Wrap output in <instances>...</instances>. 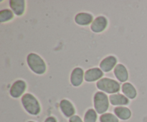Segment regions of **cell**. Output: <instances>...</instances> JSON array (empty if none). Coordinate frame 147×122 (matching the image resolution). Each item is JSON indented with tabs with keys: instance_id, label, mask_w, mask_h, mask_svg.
<instances>
[{
	"instance_id": "277c9868",
	"label": "cell",
	"mask_w": 147,
	"mask_h": 122,
	"mask_svg": "<svg viewBox=\"0 0 147 122\" xmlns=\"http://www.w3.org/2000/svg\"><path fill=\"white\" fill-rule=\"evenodd\" d=\"M93 103H94L95 109L99 114H103L109 109V97L103 92L98 91L95 93L94 98H93Z\"/></svg>"
},
{
	"instance_id": "9c48e42d",
	"label": "cell",
	"mask_w": 147,
	"mask_h": 122,
	"mask_svg": "<svg viewBox=\"0 0 147 122\" xmlns=\"http://www.w3.org/2000/svg\"><path fill=\"white\" fill-rule=\"evenodd\" d=\"M117 59L113 55L105 57L100 63V67L103 72H110L113 67H116Z\"/></svg>"
},
{
	"instance_id": "4fadbf2b",
	"label": "cell",
	"mask_w": 147,
	"mask_h": 122,
	"mask_svg": "<svg viewBox=\"0 0 147 122\" xmlns=\"http://www.w3.org/2000/svg\"><path fill=\"white\" fill-rule=\"evenodd\" d=\"M75 22L79 25H88L93 22V17L92 14L86 12H80L76 14Z\"/></svg>"
},
{
	"instance_id": "ac0fdd59",
	"label": "cell",
	"mask_w": 147,
	"mask_h": 122,
	"mask_svg": "<svg viewBox=\"0 0 147 122\" xmlns=\"http://www.w3.org/2000/svg\"><path fill=\"white\" fill-rule=\"evenodd\" d=\"M97 112L93 109H90L86 111L84 116V122H96Z\"/></svg>"
},
{
	"instance_id": "d6986e66",
	"label": "cell",
	"mask_w": 147,
	"mask_h": 122,
	"mask_svg": "<svg viewBox=\"0 0 147 122\" xmlns=\"http://www.w3.org/2000/svg\"><path fill=\"white\" fill-rule=\"evenodd\" d=\"M100 122H119V118L111 113H105L100 116Z\"/></svg>"
},
{
	"instance_id": "8fae6325",
	"label": "cell",
	"mask_w": 147,
	"mask_h": 122,
	"mask_svg": "<svg viewBox=\"0 0 147 122\" xmlns=\"http://www.w3.org/2000/svg\"><path fill=\"white\" fill-rule=\"evenodd\" d=\"M9 6L16 15L21 16L24 14L25 9V1L24 0H10Z\"/></svg>"
},
{
	"instance_id": "8992f818",
	"label": "cell",
	"mask_w": 147,
	"mask_h": 122,
	"mask_svg": "<svg viewBox=\"0 0 147 122\" xmlns=\"http://www.w3.org/2000/svg\"><path fill=\"white\" fill-rule=\"evenodd\" d=\"M108 25V20L103 16H99L96 17L92 22L90 29L96 33H99L106 30Z\"/></svg>"
},
{
	"instance_id": "9a60e30c",
	"label": "cell",
	"mask_w": 147,
	"mask_h": 122,
	"mask_svg": "<svg viewBox=\"0 0 147 122\" xmlns=\"http://www.w3.org/2000/svg\"><path fill=\"white\" fill-rule=\"evenodd\" d=\"M115 115L121 120H128L131 116V111L130 109L124 106H118L114 109Z\"/></svg>"
},
{
	"instance_id": "7402d4cb",
	"label": "cell",
	"mask_w": 147,
	"mask_h": 122,
	"mask_svg": "<svg viewBox=\"0 0 147 122\" xmlns=\"http://www.w3.org/2000/svg\"><path fill=\"white\" fill-rule=\"evenodd\" d=\"M28 122H34V121H28Z\"/></svg>"
},
{
	"instance_id": "5b68a950",
	"label": "cell",
	"mask_w": 147,
	"mask_h": 122,
	"mask_svg": "<svg viewBox=\"0 0 147 122\" xmlns=\"http://www.w3.org/2000/svg\"><path fill=\"white\" fill-rule=\"evenodd\" d=\"M26 83L22 80H18L14 82L10 88L9 93L13 98H19L23 94L25 90Z\"/></svg>"
},
{
	"instance_id": "5bb4252c",
	"label": "cell",
	"mask_w": 147,
	"mask_h": 122,
	"mask_svg": "<svg viewBox=\"0 0 147 122\" xmlns=\"http://www.w3.org/2000/svg\"><path fill=\"white\" fill-rule=\"evenodd\" d=\"M114 75L120 82H126L129 78L127 69L123 64H118L114 68Z\"/></svg>"
},
{
	"instance_id": "ffe728a7",
	"label": "cell",
	"mask_w": 147,
	"mask_h": 122,
	"mask_svg": "<svg viewBox=\"0 0 147 122\" xmlns=\"http://www.w3.org/2000/svg\"><path fill=\"white\" fill-rule=\"evenodd\" d=\"M69 122H84L82 121V119H80V116H77V115H74L73 116L70 118L69 119Z\"/></svg>"
},
{
	"instance_id": "e0dca14e",
	"label": "cell",
	"mask_w": 147,
	"mask_h": 122,
	"mask_svg": "<svg viewBox=\"0 0 147 122\" xmlns=\"http://www.w3.org/2000/svg\"><path fill=\"white\" fill-rule=\"evenodd\" d=\"M14 17V13L11 10L6 9L0 11V22H5L11 20Z\"/></svg>"
},
{
	"instance_id": "6da1fadb",
	"label": "cell",
	"mask_w": 147,
	"mask_h": 122,
	"mask_svg": "<svg viewBox=\"0 0 147 122\" xmlns=\"http://www.w3.org/2000/svg\"><path fill=\"white\" fill-rule=\"evenodd\" d=\"M22 103L27 113L31 115H38L40 113L41 108L38 100L31 93H25L22 97Z\"/></svg>"
},
{
	"instance_id": "52a82bcc",
	"label": "cell",
	"mask_w": 147,
	"mask_h": 122,
	"mask_svg": "<svg viewBox=\"0 0 147 122\" xmlns=\"http://www.w3.org/2000/svg\"><path fill=\"white\" fill-rule=\"evenodd\" d=\"M103 76V72L98 67H93L86 70L84 75V79L87 82H94L100 80Z\"/></svg>"
},
{
	"instance_id": "7c38bea8",
	"label": "cell",
	"mask_w": 147,
	"mask_h": 122,
	"mask_svg": "<svg viewBox=\"0 0 147 122\" xmlns=\"http://www.w3.org/2000/svg\"><path fill=\"white\" fill-rule=\"evenodd\" d=\"M110 103L113 106H124L128 105L129 103V100L126 96L121 93H114L111 95L109 97Z\"/></svg>"
},
{
	"instance_id": "7a4b0ae2",
	"label": "cell",
	"mask_w": 147,
	"mask_h": 122,
	"mask_svg": "<svg viewBox=\"0 0 147 122\" xmlns=\"http://www.w3.org/2000/svg\"><path fill=\"white\" fill-rule=\"evenodd\" d=\"M27 65L34 73L42 75L45 73L46 64L43 59L36 53H30L27 57Z\"/></svg>"
},
{
	"instance_id": "ba28073f",
	"label": "cell",
	"mask_w": 147,
	"mask_h": 122,
	"mask_svg": "<svg viewBox=\"0 0 147 122\" xmlns=\"http://www.w3.org/2000/svg\"><path fill=\"white\" fill-rule=\"evenodd\" d=\"M84 75L85 73L83 70L80 67H76L73 69L71 73V75H70V82L72 85L76 87L80 86L83 83Z\"/></svg>"
},
{
	"instance_id": "2e32d148",
	"label": "cell",
	"mask_w": 147,
	"mask_h": 122,
	"mask_svg": "<svg viewBox=\"0 0 147 122\" xmlns=\"http://www.w3.org/2000/svg\"><path fill=\"white\" fill-rule=\"evenodd\" d=\"M121 90L124 96H126L128 98L134 99L136 97V95H137V92L134 86L131 83H128V82L122 85Z\"/></svg>"
},
{
	"instance_id": "30bf717a",
	"label": "cell",
	"mask_w": 147,
	"mask_h": 122,
	"mask_svg": "<svg viewBox=\"0 0 147 122\" xmlns=\"http://www.w3.org/2000/svg\"><path fill=\"white\" fill-rule=\"evenodd\" d=\"M60 107L61 111L66 117L70 118L75 115L76 109L71 102L69 101L68 100H66V99L62 100L60 103Z\"/></svg>"
},
{
	"instance_id": "3957f363",
	"label": "cell",
	"mask_w": 147,
	"mask_h": 122,
	"mask_svg": "<svg viewBox=\"0 0 147 122\" xmlns=\"http://www.w3.org/2000/svg\"><path fill=\"white\" fill-rule=\"evenodd\" d=\"M96 86L102 92H106L107 93H118L120 90V84L116 80L109 78H103L99 80L96 83Z\"/></svg>"
},
{
	"instance_id": "44dd1931",
	"label": "cell",
	"mask_w": 147,
	"mask_h": 122,
	"mask_svg": "<svg viewBox=\"0 0 147 122\" xmlns=\"http://www.w3.org/2000/svg\"><path fill=\"white\" fill-rule=\"evenodd\" d=\"M44 122H57V119L54 116H49L45 120Z\"/></svg>"
}]
</instances>
